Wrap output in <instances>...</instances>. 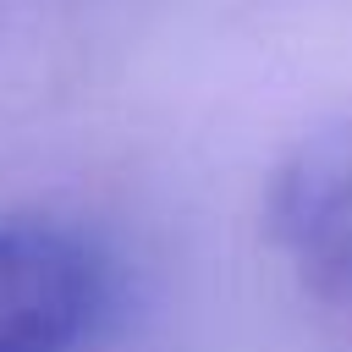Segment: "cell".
Here are the masks:
<instances>
[{
    "label": "cell",
    "mask_w": 352,
    "mask_h": 352,
    "mask_svg": "<svg viewBox=\"0 0 352 352\" xmlns=\"http://www.w3.org/2000/svg\"><path fill=\"white\" fill-rule=\"evenodd\" d=\"M264 226L308 297H352V121L308 132L275 165Z\"/></svg>",
    "instance_id": "obj_2"
},
{
    "label": "cell",
    "mask_w": 352,
    "mask_h": 352,
    "mask_svg": "<svg viewBox=\"0 0 352 352\" xmlns=\"http://www.w3.org/2000/svg\"><path fill=\"white\" fill-rule=\"evenodd\" d=\"M99 253L50 220H0V352H82L104 319Z\"/></svg>",
    "instance_id": "obj_1"
}]
</instances>
